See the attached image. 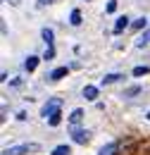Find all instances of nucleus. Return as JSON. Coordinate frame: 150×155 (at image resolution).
Segmentation results:
<instances>
[{
  "label": "nucleus",
  "instance_id": "nucleus-1",
  "mask_svg": "<svg viewBox=\"0 0 150 155\" xmlns=\"http://www.w3.org/2000/svg\"><path fill=\"white\" fill-rule=\"evenodd\" d=\"M38 150L36 143H21V146H10V148H5L2 155H26V153H34Z\"/></svg>",
  "mask_w": 150,
  "mask_h": 155
},
{
  "label": "nucleus",
  "instance_id": "nucleus-2",
  "mask_svg": "<svg viewBox=\"0 0 150 155\" xmlns=\"http://www.w3.org/2000/svg\"><path fill=\"white\" fill-rule=\"evenodd\" d=\"M60 105H62V98H50V100L41 107V117H45V119H48L53 112H57V110H60Z\"/></svg>",
  "mask_w": 150,
  "mask_h": 155
},
{
  "label": "nucleus",
  "instance_id": "nucleus-3",
  "mask_svg": "<svg viewBox=\"0 0 150 155\" xmlns=\"http://www.w3.org/2000/svg\"><path fill=\"white\" fill-rule=\"evenodd\" d=\"M72 136H74V143H88V138H91V134L86 129H76Z\"/></svg>",
  "mask_w": 150,
  "mask_h": 155
},
{
  "label": "nucleus",
  "instance_id": "nucleus-4",
  "mask_svg": "<svg viewBox=\"0 0 150 155\" xmlns=\"http://www.w3.org/2000/svg\"><path fill=\"white\" fill-rule=\"evenodd\" d=\"M129 21H131V19H129L126 15H124V17H119V19H117V24H114V34H122V31L129 26Z\"/></svg>",
  "mask_w": 150,
  "mask_h": 155
},
{
  "label": "nucleus",
  "instance_id": "nucleus-5",
  "mask_svg": "<svg viewBox=\"0 0 150 155\" xmlns=\"http://www.w3.org/2000/svg\"><path fill=\"white\" fill-rule=\"evenodd\" d=\"M62 77H67V67H57V69H53L48 79H50V81H60Z\"/></svg>",
  "mask_w": 150,
  "mask_h": 155
},
{
  "label": "nucleus",
  "instance_id": "nucleus-6",
  "mask_svg": "<svg viewBox=\"0 0 150 155\" xmlns=\"http://www.w3.org/2000/svg\"><path fill=\"white\" fill-rule=\"evenodd\" d=\"M83 98H86V100H95V98H98V88H95V86H86V88H83Z\"/></svg>",
  "mask_w": 150,
  "mask_h": 155
},
{
  "label": "nucleus",
  "instance_id": "nucleus-7",
  "mask_svg": "<svg viewBox=\"0 0 150 155\" xmlns=\"http://www.w3.org/2000/svg\"><path fill=\"white\" fill-rule=\"evenodd\" d=\"M24 67H26L29 72H34V69L38 67V58H36V55H31V58H26V62H24Z\"/></svg>",
  "mask_w": 150,
  "mask_h": 155
},
{
  "label": "nucleus",
  "instance_id": "nucleus-8",
  "mask_svg": "<svg viewBox=\"0 0 150 155\" xmlns=\"http://www.w3.org/2000/svg\"><path fill=\"white\" fill-rule=\"evenodd\" d=\"M60 122H62V112H60V110H57V112H53V115L48 117V124H50V127H57Z\"/></svg>",
  "mask_w": 150,
  "mask_h": 155
},
{
  "label": "nucleus",
  "instance_id": "nucleus-9",
  "mask_svg": "<svg viewBox=\"0 0 150 155\" xmlns=\"http://www.w3.org/2000/svg\"><path fill=\"white\" fill-rule=\"evenodd\" d=\"M81 119H83V110H79V107H76L74 112L69 115V122H72V124H79Z\"/></svg>",
  "mask_w": 150,
  "mask_h": 155
},
{
  "label": "nucleus",
  "instance_id": "nucleus-10",
  "mask_svg": "<svg viewBox=\"0 0 150 155\" xmlns=\"http://www.w3.org/2000/svg\"><path fill=\"white\" fill-rule=\"evenodd\" d=\"M69 21H72V26H79V24H81V12H79V10H72Z\"/></svg>",
  "mask_w": 150,
  "mask_h": 155
},
{
  "label": "nucleus",
  "instance_id": "nucleus-11",
  "mask_svg": "<svg viewBox=\"0 0 150 155\" xmlns=\"http://www.w3.org/2000/svg\"><path fill=\"white\" fill-rule=\"evenodd\" d=\"M114 153H117V143H107L98 155H114Z\"/></svg>",
  "mask_w": 150,
  "mask_h": 155
},
{
  "label": "nucleus",
  "instance_id": "nucleus-12",
  "mask_svg": "<svg viewBox=\"0 0 150 155\" xmlns=\"http://www.w3.org/2000/svg\"><path fill=\"white\" fill-rule=\"evenodd\" d=\"M53 155H72V148L69 146H57L55 150H53Z\"/></svg>",
  "mask_w": 150,
  "mask_h": 155
},
{
  "label": "nucleus",
  "instance_id": "nucleus-13",
  "mask_svg": "<svg viewBox=\"0 0 150 155\" xmlns=\"http://www.w3.org/2000/svg\"><path fill=\"white\" fill-rule=\"evenodd\" d=\"M119 79H124L122 74H105L103 77V84H114V81H119Z\"/></svg>",
  "mask_w": 150,
  "mask_h": 155
},
{
  "label": "nucleus",
  "instance_id": "nucleus-14",
  "mask_svg": "<svg viewBox=\"0 0 150 155\" xmlns=\"http://www.w3.org/2000/svg\"><path fill=\"white\" fill-rule=\"evenodd\" d=\"M148 72H150V67H145V64H143V67H136V69H133V77H145Z\"/></svg>",
  "mask_w": 150,
  "mask_h": 155
},
{
  "label": "nucleus",
  "instance_id": "nucleus-15",
  "mask_svg": "<svg viewBox=\"0 0 150 155\" xmlns=\"http://www.w3.org/2000/svg\"><path fill=\"white\" fill-rule=\"evenodd\" d=\"M43 41L48 45H53V29H43Z\"/></svg>",
  "mask_w": 150,
  "mask_h": 155
},
{
  "label": "nucleus",
  "instance_id": "nucleus-16",
  "mask_svg": "<svg viewBox=\"0 0 150 155\" xmlns=\"http://www.w3.org/2000/svg\"><path fill=\"white\" fill-rule=\"evenodd\" d=\"M145 24H148V19H143V17H141V19H136V21H133L131 26H133V29H143Z\"/></svg>",
  "mask_w": 150,
  "mask_h": 155
},
{
  "label": "nucleus",
  "instance_id": "nucleus-17",
  "mask_svg": "<svg viewBox=\"0 0 150 155\" xmlns=\"http://www.w3.org/2000/svg\"><path fill=\"white\" fill-rule=\"evenodd\" d=\"M53 58H55V48L48 45V50H45V60H53Z\"/></svg>",
  "mask_w": 150,
  "mask_h": 155
},
{
  "label": "nucleus",
  "instance_id": "nucleus-18",
  "mask_svg": "<svg viewBox=\"0 0 150 155\" xmlns=\"http://www.w3.org/2000/svg\"><path fill=\"white\" fill-rule=\"evenodd\" d=\"M138 91H141V88H138V86H133V88H129V91H126V93H124V96L129 98V96H136V93H138Z\"/></svg>",
  "mask_w": 150,
  "mask_h": 155
},
{
  "label": "nucleus",
  "instance_id": "nucleus-19",
  "mask_svg": "<svg viewBox=\"0 0 150 155\" xmlns=\"http://www.w3.org/2000/svg\"><path fill=\"white\" fill-rule=\"evenodd\" d=\"M114 10H117V0H110L107 2V12H114Z\"/></svg>",
  "mask_w": 150,
  "mask_h": 155
},
{
  "label": "nucleus",
  "instance_id": "nucleus-20",
  "mask_svg": "<svg viewBox=\"0 0 150 155\" xmlns=\"http://www.w3.org/2000/svg\"><path fill=\"white\" fill-rule=\"evenodd\" d=\"M53 0H38V5H50Z\"/></svg>",
  "mask_w": 150,
  "mask_h": 155
},
{
  "label": "nucleus",
  "instance_id": "nucleus-21",
  "mask_svg": "<svg viewBox=\"0 0 150 155\" xmlns=\"http://www.w3.org/2000/svg\"><path fill=\"white\" fill-rule=\"evenodd\" d=\"M148 119H150V112H148Z\"/></svg>",
  "mask_w": 150,
  "mask_h": 155
}]
</instances>
